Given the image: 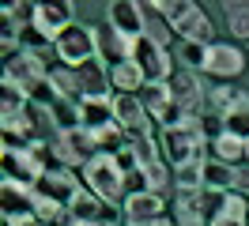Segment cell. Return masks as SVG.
<instances>
[{"label":"cell","mask_w":249,"mask_h":226,"mask_svg":"<svg viewBox=\"0 0 249 226\" xmlns=\"http://www.w3.org/2000/svg\"><path fill=\"white\" fill-rule=\"evenodd\" d=\"M113 121H117V128H121L128 139H143V136H155V121L151 113L143 109L140 94H113Z\"/></svg>","instance_id":"obj_5"},{"label":"cell","mask_w":249,"mask_h":226,"mask_svg":"<svg viewBox=\"0 0 249 226\" xmlns=\"http://www.w3.org/2000/svg\"><path fill=\"white\" fill-rule=\"evenodd\" d=\"M166 87H170V98L181 109H185L189 117H204V102H208V87H204L196 72H189V68H178V72L166 79Z\"/></svg>","instance_id":"obj_8"},{"label":"cell","mask_w":249,"mask_h":226,"mask_svg":"<svg viewBox=\"0 0 249 226\" xmlns=\"http://www.w3.org/2000/svg\"><path fill=\"white\" fill-rule=\"evenodd\" d=\"M49 121H53L57 136H68V132H76V128H83L79 98H57V102L49 105Z\"/></svg>","instance_id":"obj_17"},{"label":"cell","mask_w":249,"mask_h":226,"mask_svg":"<svg viewBox=\"0 0 249 226\" xmlns=\"http://www.w3.org/2000/svg\"><path fill=\"white\" fill-rule=\"evenodd\" d=\"M0 109H4V117L27 109V94H23V87H19L12 75H4V83H0Z\"/></svg>","instance_id":"obj_25"},{"label":"cell","mask_w":249,"mask_h":226,"mask_svg":"<svg viewBox=\"0 0 249 226\" xmlns=\"http://www.w3.org/2000/svg\"><path fill=\"white\" fill-rule=\"evenodd\" d=\"M155 12L170 23V30L181 42H200V45L215 42V27H212V19L200 4H193V0H155Z\"/></svg>","instance_id":"obj_1"},{"label":"cell","mask_w":249,"mask_h":226,"mask_svg":"<svg viewBox=\"0 0 249 226\" xmlns=\"http://www.w3.org/2000/svg\"><path fill=\"white\" fill-rule=\"evenodd\" d=\"M246 162H249V139H246Z\"/></svg>","instance_id":"obj_36"},{"label":"cell","mask_w":249,"mask_h":226,"mask_svg":"<svg viewBox=\"0 0 249 226\" xmlns=\"http://www.w3.org/2000/svg\"><path fill=\"white\" fill-rule=\"evenodd\" d=\"M4 226H8V223H4Z\"/></svg>","instance_id":"obj_37"},{"label":"cell","mask_w":249,"mask_h":226,"mask_svg":"<svg viewBox=\"0 0 249 226\" xmlns=\"http://www.w3.org/2000/svg\"><path fill=\"white\" fill-rule=\"evenodd\" d=\"M16 226H49V223H42V219H23V223H16Z\"/></svg>","instance_id":"obj_34"},{"label":"cell","mask_w":249,"mask_h":226,"mask_svg":"<svg viewBox=\"0 0 249 226\" xmlns=\"http://www.w3.org/2000/svg\"><path fill=\"white\" fill-rule=\"evenodd\" d=\"M109 83H113V94H140L143 83H147V75H143L132 60H124V64H113V68H109Z\"/></svg>","instance_id":"obj_18"},{"label":"cell","mask_w":249,"mask_h":226,"mask_svg":"<svg viewBox=\"0 0 249 226\" xmlns=\"http://www.w3.org/2000/svg\"><path fill=\"white\" fill-rule=\"evenodd\" d=\"M79 189H83V185L76 181V174H72L68 166H53V170H46L42 181L34 185V196H42V200H49V204H57V208L68 211Z\"/></svg>","instance_id":"obj_6"},{"label":"cell","mask_w":249,"mask_h":226,"mask_svg":"<svg viewBox=\"0 0 249 226\" xmlns=\"http://www.w3.org/2000/svg\"><path fill=\"white\" fill-rule=\"evenodd\" d=\"M53 45H57V57H61V64L76 72L79 64H87V60L98 57V27L72 23V27L64 30V34H61Z\"/></svg>","instance_id":"obj_3"},{"label":"cell","mask_w":249,"mask_h":226,"mask_svg":"<svg viewBox=\"0 0 249 226\" xmlns=\"http://www.w3.org/2000/svg\"><path fill=\"white\" fill-rule=\"evenodd\" d=\"M72 23H76V19H72V4H64V0H42V4H34V23L31 27L38 30V34H46L49 42H57Z\"/></svg>","instance_id":"obj_9"},{"label":"cell","mask_w":249,"mask_h":226,"mask_svg":"<svg viewBox=\"0 0 249 226\" xmlns=\"http://www.w3.org/2000/svg\"><path fill=\"white\" fill-rule=\"evenodd\" d=\"M4 75H12L19 87H27V83H34V79L49 75V68L34 57V53H27V49H23V53H16L12 60H4Z\"/></svg>","instance_id":"obj_15"},{"label":"cell","mask_w":249,"mask_h":226,"mask_svg":"<svg viewBox=\"0 0 249 226\" xmlns=\"http://www.w3.org/2000/svg\"><path fill=\"white\" fill-rule=\"evenodd\" d=\"M132 64L147 75V83H166V79L178 72L170 49H162V45L151 42V38H136V42H132Z\"/></svg>","instance_id":"obj_4"},{"label":"cell","mask_w":249,"mask_h":226,"mask_svg":"<svg viewBox=\"0 0 249 226\" xmlns=\"http://www.w3.org/2000/svg\"><path fill=\"white\" fill-rule=\"evenodd\" d=\"M140 102H143V109L151 113V121L159 124V117H162V113L174 105V98H170V87H166V83H143Z\"/></svg>","instance_id":"obj_23"},{"label":"cell","mask_w":249,"mask_h":226,"mask_svg":"<svg viewBox=\"0 0 249 226\" xmlns=\"http://www.w3.org/2000/svg\"><path fill=\"white\" fill-rule=\"evenodd\" d=\"M196 200H200V219H204V223H212L219 211H223V204H227V192H219V189H208V185H204L200 192H196Z\"/></svg>","instance_id":"obj_28"},{"label":"cell","mask_w":249,"mask_h":226,"mask_svg":"<svg viewBox=\"0 0 249 226\" xmlns=\"http://www.w3.org/2000/svg\"><path fill=\"white\" fill-rule=\"evenodd\" d=\"M128 226H178V223H174V219H166V215H162V219H147V223H128Z\"/></svg>","instance_id":"obj_32"},{"label":"cell","mask_w":249,"mask_h":226,"mask_svg":"<svg viewBox=\"0 0 249 226\" xmlns=\"http://www.w3.org/2000/svg\"><path fill=\"white\" fill-rule=\"evenodd\" d=\"M98 60H106L109 68L132 60V38H124L113 27H98Z\"/></svg>","instance_id":"obj_14"},{"label":"cell","mask_w":249,"mask_h":226,"mask_svg":"<svg viewBox=\"0 0 249 226\" xmlns=\"http://www.w3.org/2000/svg\"><path fill=\"white\" fill-rule=\"evenodd\" d=\"M68 226H109L102 219H68Z\"/></svg>","instance_id":"obj_33"},{"label":"cell","mask_w":249,"mask_h":226,"mask_svg":"<svg viewBox=\"0 0 249 226\" xmlns=\"http://www.w3.org/2000/svg\"><path fill=\"white\" fill-rule=\"evenodd\" d=\"M106 208H109V204H102V200L83 185V189L76 192V200H72V208H68V219H102Z\"/></svg>","instance_id":"obj_24"},{"label":"cell","mask_w":249,"mask_h":226,"mask_svg":"<svg viewBox=\"0 0 249 226\" xmlns=\"http://www.w3.org/2000/svg\"><path fill=\"white\" fill-rule=\"evenodd\" d=\"M124 219L128 223H147V219H162V211H166V204H162V196L159 192H132V196H124Z\"/></svg>","instance_id":"obj_13"},{"label":"cell","mask_w":249,"mask_h":226,"mask_svg":"<svg viewBox=\"0 0 249 226\" xmlns=\"http://www.w3.org/2000/svg\"><path fill=\"white\" fill-rule=\"evenodd\" d=\"M249 68L246 60V49L234 42H212L208 45V64H204V72L215 75L219 83H227V79H238V75Z\"/></svg>","instance_id":"obj_7"},{"label":"cell","mask_w":249,"mask_h":226,"mask_svg":"<svg viewBox=\"0 0 249 226\" xmlns=\"http://www.w3.org/2000/svg\"><path fill=\"white\" fill-rule=\"evenodd\" d=\"M83 185L91 189L102 204H117L121 200L124 204V170L117 166V158L113 155H94L91 162L83 166Z\"/></svg>","instance_id":"obj_2"},{"label":"cell","mask_w":249,"mask_h":226,"mask_svg":"<svg viewBox=\"0 0 249 226\" xmlns=\"http://www.w3.org/2000/svg\"><path fill=\"white\" fill-rule=\"evenodd\" d=\"M208 226H249V223H242V219H231V215H223V211H219V215H215Z\"/></svg>","instance_id":"obj_31"},{"label":"cell","mask_w":249,"mask_h":226,"mask_svg":"<svg viewBox=\"0 0 249 226\" xmlns=\"http://www.w3.org/2000/svg\"><path fill=\"white\" fill-rule=\"evenodd\" d=\"M219 121H223V132L238 136V139H249V94L246 90L238 94V102H234Z\"/></svg>","instance_id":"obj_20"},{"label":"cell","mask_w":249,"mask_h":226,"mask_svg":"<svg viewBox=\"0 0 249 226\" xmlns=\"http://www.w3.org/2000/svg\"><path fill=\"white\" fill-rule=\"evenodd\" d=\"M143 8H147V30H143V38H151V42H159L162 49H170V34H174L170 23L155 12V4H143Z\"/></svg>","instance_id":"obj_26"},{"label":"cell","mask_w":249,"mask_h":226,"mask_svg":"<svg viewBox=\"0 0 249 226\" xmlns=\"http://www.w3.org/2000/svg\"><path fill=\"white\" fill-rule=\"evenodd\" d=\"M76 83H79V98H102V94H109V90H113L106 60H98V57L76 68Z\"/></svg>","instance_id":"obj_12"},{"label":"cell","mask_w":249,"mask_h":226,"mask_svg":"<svg viewBox=\"0 0 249 226\" xmlns=\"http://www.w3.org/2000/svg\"><path fill=\"white\" fill-rule=\"evenodd\" d=\"M106 23L113 30H121L124 38H143V30H147V8L136 4V0H113L106 8Z\"/></svg>","instance_id":"obj_10"},{"label":"cell","mask_w":249,"mask_h":226,"mask_svg":"<svg viewBox=\"0 0 249 226\" xmlns=\"http://www.w3.org/2000/svg\"><path fill=\"white\" fill-rule=\"evenodd\" d=\"M0 211H4V223L8 226L23 223V219H34V189L4 181L0 185Z\"/></svg>","instance_id":"obj_11"},{"label":"cell","mask_w":249,"mask_h":226,"mask_svg":"<svg viewBox=\"0 0 249 226\" xmlns=\"http://www.w3.org/2000/svg\"><path fill=\"white\" fill-rule=\"evenodd\" d=\"M223 15H227L231 38L249 42V0H223Z\"/></svg>","instance_id":"obj_22"},{"label":"cell","mask_w":249,"mask_h":226,"mask_svg":"<svg viewBox=\"0 0 249 226\" xmlns=\"http://www.w3.org/2000/svg\"><path fill=\"white\" fill-rule=\"evenodd\" d=\"M178 60H181V68H189V72H200L204 64H208V45L181 42V45H178Z\"/></svg>","instance_id":"obj_27"},{"label":"cell","mask_w":249,"mask_h":226,"mask_svg":"<svg viewBox=\"0 0 249 226\" xmlns=\"http://www.w3.org/2000/svg\"><path fill=\"white\" fill-rule=\"evenodd\" d=\"M178 226H208L204 219H185V223H178Z\"/></svg>","instance_id":"obj_35"},{"label":"cell","mask_w":249,"mask_h":226,"mask_svg":"<svg viewBox=\"0 0 249 226\" xmlns=\"http://www.w3.org/2000/svg\"><path fill=\"white\" fill-rule=\"evenodd\" d=\"M208 151H212V158L234 166V170L246 162V139H238V136H231V132H219L215 139L208 143Z\"/></svg>","instance_id":"obj_19"},{"label":"cell","mask_w":249,"mask_h":226,"mask_svg":"<svg viewBox=\"0 0 249 226\" xmlns=\"http://www.w3.org/2000/svg\"><path fill=\"white\" fill-rule=\"evenodd\" d=\"M49 79H53V87H57L61 98H79V83H76V72H72V68H53Z\"/></svg>","instance_id":"obj_29"},{"label":"cell","mask_w":249,"mask_h":226,"mask_svg":"<svg viewBox=\"0 0 249 226\" xmlns=\"http://www.w3.org/2000/svg\"><path fill=\"white\" fill-rule=\"evenodd\" d=\"M79 113H83V128H87V132H98V128L113 124V94L79 98Z\"/></svg>","instance_id":"obj_16"},{"label":"cell","mask_w":249,"mask_h":226,"mask_svg":"<svg viewBox=\"0 0 249 226\" xmlns=\"http://www.w3.org/2000/svg\"><path fill=\"white\" fill-rule=\"evenodd\" d=\"M234 192L249 196V162H242V166H238V174H234Z\"/></svg>","instance_id":"obj_30"},{"label":"cell","mask_w":249,"mask_h":226,"mask_svg":"<svg viewBox=\"0 0 249 226\" xmlns=\"http://www.w3.org/2000/svg\"><path fill=\"white\" fill-rule=\"evenodd\" d=\"M200 174H204V185L208 189H219V192H234V166L219 162V158H204L200 162Z\"/></svg>","instance_id":"obj_21"}]
</instances>
